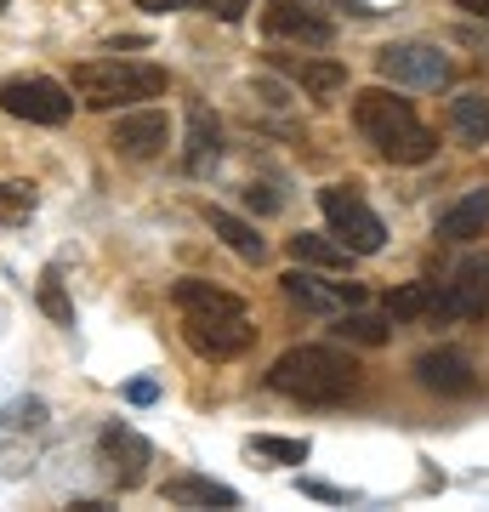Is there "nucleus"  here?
Segmentation results:
<instances>
[{
	"mask_svg": "<svg viewBox=\"0 0 489 512\" xmlns=\"http://www.w3.org/2000/svg\"><path fill=\"white\" fill-rule=\"evenodd\" d=\"M177 308H182V342L200 353V359H239L256 342V325L245 302L234 291H217L205 279H177Z\"/></svg>",
	"mask_w": 489,
	"mask_h": 512,
	"instance_id": "nucleus-1",
	"label": "nucleus"
},
{
	"mask_svg": "<svg viewBox=\"0 0 489 512\" xmlns=\"http://www.w3.org/2000/svg\"><path fill=\"white\" fill-rule=\"evenodd\" d=\"M353 126L364 131V143L376 148L381 160H393V165H427L438 154V137L387 86H370V92L353 97Z\"/></svg>",
	"mask_w": 489,
	"mask_h": 512,
	"instance_id": "nucleus-2",
	"label": "nucleus"
},
{
	"mask_svg": "<svg viewBox=\"0 0 489 512\" xmlns=\"http://www.w3.org/2000/svg\"><path fill=\"white\" fill-rule=\"evenodd\" d=\"M268 387L296 404H342L359 393V359L342 348H319V342L313 348H290L273 359Z\"/></svg>",
	"mask_w": 489,
	"mask_h": 512,
	"instance_id": "nucleus-3",
	"label": "nucleus"
},
{
	"mask_svg": "<svg viewBox=\"0 0 489 512\" xmlns=\"http://www.w3.org/2000/svg\"><path fill=\"white\" fill-rule=\"evenodd\" d=\"M165 69L160 63H120V57H97V63H80L69 80V92L86 103V109H131L143 97H165Z\"/></svg>",
	"mask_w": 489,
	"mask_h": 512,
	"instance_id": "nucleus-4",
	"label": "nucleus"
},
{
	"mask_svg": "<svg viewBox=\"0 0 489 512\" xmlns=\"http://www.w3.org/2000/svg\"><path fill=\"white\" fill-rule=\"evenodd\" d=\"M0 109L29 126H63L74 114V92L46 74H12V80H0Z\"/></svg>",
	"mask_w": 489,
	"mask_h": 512,
	"instance_id": "nucleus-5",
	"label": "nucleus"
},
{
	"mask_svg": "<svg viewBox=\"0 0 489 512\" xmlns=\"http://www.w3.org/2000/svg\"><path fill=\"white\" fill-rule=\"evenodd\" d=\"M319 211H325L330 234L342 239L353 256H376L381 245H387V228H381V217L359 200V194H353V188H319Z\"/></svg>",
	"mask_w": 489,
	"mask_h": 512,
	"instance_id": "nucleus-6",
	"label": "nucleus"
},
{
	"mask_svg": "<svg viewBox=\"0 0 489 512\" xmlns=\"http://www.w3.org/2000/svg\"><path fill=\"white\" fill-rule=\"evenodd\" d=\"M97 461H103L109 484H120V490H137V484L148 478L154 444H148L137 427H126V421H109V427L97 433Z\"/></svg>",
	"mask_w": 489,
	"mask_h": 512,
	"instance_id": "nucleus-7",
	"label": "nucleus"
},
{
	"mask_svg": "<svg viewBox=\"0 0 489 512\" xmlns=\"http://www.w3.org/2000/svg\"><path fill=\"white\" fill-rule=\"evenodd\" d=\"M381 80H393V86H421V92H438L444 80H450V57L427 46V40H404V46H387L376 57Z\"/></svg>",
	"mask_w": 489,
	"mask_h": 512,
	"instance_id": "nucleus-8",
	"label": "nucleus"
},
{
	"mask_svg": "<svg viewBox=\"0 0 489 512\" xmlns=\"http://www.w3.org/2000/svg\"><path fill=\"white\" fill-rule=\"evenodd\" d=\"M262 29H268V40H296V46H330L336 40V23L319 18L308 0H268Z\"/></svg>",
	"mask_w": 489,
	"mask_h": 512,
	"instance_id": "nucleus-9",
	"label": "nucleus"
},
{
	"mask_svg": "<svg viewBox=\"0 0 489 512\" xmlns=\"http://www.w3.org/2000/svg\"><path fill=\"white\" fill-rule=\"evenodd\" d=\"M438 319H489V256H472L438 291Z\"/></svg>",
	"mask_w": 489,
	"mask_h": 512,
	"instance_id": "nucleus-10",
	"label": "nucleus"
},
{
	"mask_svg": "<svg viewBox=\"0 0 489 512\" xmlns=\"http://www.w3.org/2000/svg\"><path fill=\"white\" fill-rule=\"evenodd\" d=\"M416 382L438 399H467V393H478V370L461 348H433L416 359Z\"/></svg>",
	"mask_w": 489,
	"mask_h": 512,
	"instance_id": "nucleus-11",
	"label": "nucleus"
},
{
	"mask_svg": "<svg viewBox=\"0 0 489 512\" xmlns=\"http://www.w3.org/2000/svg\"><path fill=\"white\" fill-rule=\"evenodd\" d=\"M165 143H171V126H165L160 109H137L126 120H114V131H109V148L120 160H154Z\"/></svg>",
	"mask_w": 489,
	"mask_h": 512,
	"instance_id": "nucleus-12",
	"label": "nucleus"
},
{
	"mask_svg": "<svg viewBox=\"0 0 489 512\" xmlns=\"http://www.w3.org/2000/svg\"><path fill=\"white\" fill-rule=\"evenodd\" d=\"M217 160H222V126H217V114L205 109V103H188V143H182V171H188V177H205Z\"/></svg>",
	"mask_w": 489,
	"mask_h": 512,
	"instance_id": "nucleus-13",
	"label": "nucleus"
},
{
	"mask_svg": "<svg viewBox=\"0 0 489 512\" xmlns=\"http://www.w3.org/2000/svg\"><path fill=\"white\" fill-rule=\"evenodd\" d=\"M285 296L308 313H342V308H359L364 302V285H319L313 274L296 268V274H285Z\"/></svg>",
	"mask_w": 489,
	"mask_h": 512,
	"instance_id": "nucleus-14",
	"label": "nucleus"
},
{
	"mask_svg": "<svg viewBox=\"0 0 489 512\" xmlns=\"http://www.w3.org/2000/svg\"><path fill=\"white\" fill-rule=\"evenodd\" d=\"M273 69L290 74L308 97H336L347 86V69L330 63V57H296V52H273Z\"/></svg>",
	"mask_w": 489,
	"mask_h": 512,
	"instance_id": "nucleus-15",
	"label": "nucleus"
},
{
	"mask_svg": "<svg viewBox=\"0 0 489 512\" xmlns=\"http://www.w3.org/2000/svg\"><path fill=\"white\" fill-rule=\"evenodd\" d=\"M165 501L171 507H239V495L228 490V484H217V478H200V473H182V478H165Z\"/></svg>",
	"mask_w": 489,
	"mask_h": 512,
	"instance_id": "nucleus-16",
	"label": "nucleus"
},
{
	"mask_svg": "<svg viewBox=\"0 0 489 512\" xmlns=\"http://www.w3.org/2000/svg\"><path fill=\"white\" fill-rule=\"evenodd\" d=\"M484 228H489V183L472 188L467 200H455L450 211L438 217V239H455V245H461V239H478Z\"/></svg>",
	"mask_w": 489,
	"mask_h": 512,
	"instance_id": "nucleus-17",
	"label": "nucleus"
},
{
	"mask_svg": "<svg viewBox=\"0 0 489 512\" xmlns=\"http://www.w3.org/2000/svg\"><path fill=\"white\" fill-rule=\"evenodd\" d=\"M450 131H455L467 148H484V143H489V92H461V97H450Z\"/></svg>",
	"mask_w": 489,
	"mask_h": 512,
	"instance_id": "nucleus-18",
	"label": "nucleus"
},
{
	"mask_svg": "<svg viewBox=\"0 0 489 512\" xmlns=\"http://www.w3.org/2000/svg\"><path fill=\"white\" fill-rule=\"evenodd\" d=\"M205 217H211V234H217L222 245H228V251H239L245 262H262V256H268V245H262V234H256L251 222H239L234 211H217V205H211Z\"/></svg>",
	"mask_w": 489,
	"mask_h": 512,
	"instance_id": "nucleus-19",
	"label": "nucleus"
},
{
	"mask_svg": "<svg viewBox=\"0 0 489 512\" xmlns=\"http://www.w3.org/2000/svg\"><path fill=\"white\" fill-rule=\"evenodd\" d=\"M387 319H438V279H421V285L393 291L387 296Z\"/></svg>",
	"mask_w": 489,
	"mask_h": 512,
	"instance_id": "nucleus-20",
	"label": "nucleus"
},
{
	"mask_svg": "<svg viewBox=\"0 0 489 512\" xmlns=\"http://www.w3.org/2000/svg\"><path fill=\"white\" fill-rule=\"evenodd\" d=\"M290 256L296 262H313V268H347V245L342 239H325V234H296L290 239Z\"/></svg>",
	"mask_w": 489,
	"mask_h": 512,
	"instance_id": "nucleus-21",
	"label": "nucleus"
},
{
	"mask_svg": "<svg viewBox=\"0 0 489 512\" xmlns=\"http://www.w3.org/2000/svg\"><path fill=\"white\" fill-rule=\"evenodd\" d=\"M330 330H336L342 342H364V348H381V342H387V319H370V313H342Z\"/></svg>",
	"mask_w": 489,
	"mask_h": 512,
	"instance_id": "nucleus-22",
	"label": "nucleus"
},
{
	"mask_svg": "<svg viewBox=\"0 0 489 512\" xmlns=\"http://www.w3.org/2000/svg\"><path fill=\"white\" fill-rule=\"evenodd\" d=\"M29 211H35V188L29 183H0V228L29 222Z\"/></svg>",
	"mask_w": 489,
	"mask_h": 512,
	"instance_id": "nucleus-23",
	"label": "nucleus"
},
{
	"mask_svg": "<svg viewBox=\"0 0 489 512\" xmlns=\"http://www.w3.org/2000/svg\"><path fill=\"white\" fill-rule=\"evenodd\" d=\"M251 456L262 461H308V439H273V433H262V439H251Z\"/></svg>",
	"mask_w": 489,
	"mask_h": 512,
	"instance_id": "nucleus-24",
	"label": "nucleus"
},
{
	"mask_svg": "<svg viewBox=\"0 0 489 512\" xmlns=\"http://www.w3.org/2000/svg\"><path fill=\"white\" fill-rule=\"evenodd\" d=\"M40 308L52 313L57 325H74V308H69V296H63V279H57L52 268L40 274Z\"/></svg>",
	"mask_w": 489,
	"mask_h": 512,
	"instance_id": "nucleus-25",
	"label": "nucleus"
},
{
	"mask_svg": "<svg viewBox=\"0 0 489 512\" xmlns=\"http://www.w3.org/2000/svg\"><path fill=\"white\" fill-rule=\"evenodd\" d=\"M245 205H251V211H262V217H273V211H279L285 200H279L268 183H251V188H245Z\"/></svg>",
	"mask_w": 489,
	"mask_h": 512,
	"instance_id": "nucleus-26",
	"label": "nucleus"
},
{
	"mask_svg": "<svg viewBox=\"0 0 489 512\" xmlns=\"http://www.w3.org/2000/svg\"><path fill=\"white\" fill-rule=\"evenodd\" d=\"M205 6H211V12H217L222 23H239V18H245V6H251V0H205Z\"/></svg>",
	"mask_w": 489,
	"mask_h": 512,
	"instance_id": "nucleus-27",
	"label": "nucleus"
},
{
	"mask_svg": "<svg viewBox=\"0 0 489 512\" xmlns=\"http://www.w3.org/2000/svg\"><path fill=\"white\" fill-rule=\"evenodd\" d=\"M154 393H160L154 382H131V387H126V399H131V404H154Z\"/></svg>",
	"mask_w": 489,
	"mask_h": 512,
	"instance_id": "nucleus-28",
	"label": "nucleus"
},
{
	"mask_svg": "<svg viewBox=\"0 0 489 512\" xmlns=\"http://www.w3.org/2000/svg\"><path fill=\"white\" fill-rule=\"evenodd\" d=\"M143 12H182V6H194V0H137Z\"/></svg>",
	"mask_w": 489,
	"mask_h": 512,
	"instance_id": "nucleus-29",
	"label": "nucleus"
},
{
	"mask_svg": "<svg viewBox=\"0 0 489 512\" xmlns=\"http://www.w3.org/2000/svg\"><path fill=\"white\" fill-rule=\"evenodd\" d=\"M302 490H308V495H319V501H342V490H330V484H313V478L302 484Z\"/></svg>",
	"mask_w": 489,
	"mask_h": 512,
	"instance_id": "nucleus-30",
	"label": "nucleus"
},
{
	"mask_svg": "<svg viewBox=\"0 0 489 512\" xmlns=\"http://www.w3.org/2000/svg\"><path fill=\"white\" fill-rule=\"evenodd\" d=\"M455 6H467V12H478V18H489V0H455Z\"/></svg>",
	"mask_w": 489,
	"mask_h": 512,
	"instance_id": "nucleus-31",
	"label": "nucleus"
},
{
	"mask_svg": "<svg viewBox=\"0 0 489 512\" xmlns=\"http://www.w3.org/2000/svg\"><path fill=\"white\" fill-rule=\"evenodd\" d=\"M0 12H6V0H0Z\"/></svg>",
	"mask_w": 489,
	"mask_h": 512,
	"instance_id": "nucleus-32",
	"label": "nucleus"
}]
</instances>
